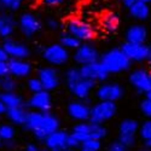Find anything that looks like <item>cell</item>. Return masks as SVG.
Returning <instances> with one entry per match:
<instances>
[{
    "mask_svg": "<svg viewBox=\"0 0 151 151\" xmlns=\"http://www.w3.org/2000/svg\"><path fill=\"white\" fill-rule=\"evenodd\" d=\"M22 127L33 133L37 142H41L52 132L60 128L59 119L51 111H36L29 110L27 120Z\"/></svg>",
    "mask_w": 151,
    "mask_h": 151,
    "instance_id": "cell-1",
    "label": "cell"
},
{
    "mask_svg": "<svg viewBox=\"0 0 151 151\" xmlns=\"http://www.w3.org/2000/svg\"><path fill=\"white\" fill-rule=\"evenodd\" d=\"M99 60L109 74L124 73L132 68V62L120 47L108 50L106 52L100 55Z\"/></svg>",
    "mask_w": 151,
    "mask_h": 151,
    "instance_id": "cell-2",
    "label": "cell"
},
{
    "mask_svg": "<svg viewBox=\"0 0 151 151\" xmlns=\"http://www.w3.org/2000/svg\"><path fill=\"white\" fill-rule=\"evenodd\" d=\"M71 133L83 143L88 139H97L103 140L108 135V129L104 124L93 123L91 121H80L73 127Z\"/></svg>",
    "mask_w": 151,
    "mask_h": 151,
    "instance_id": "cell-3",
    "label": "cell"
},
{
    "mask_svg": "<svg viewBox=\"0 0 151 151\" xmlns=\"http://www.w3.org/2000/svg\"><path fill=\"white\" fill-rule=\"evenodd\" d=\"M65 32L75 36L76 39H79L81 42L92 41L97 36V32L92 24L90 22L78 18V17H71L67 21Z\"/></svg>",
    "mask_w": 151,
    "mask_h": 151,
    "instance_id": "cell-4",
    "label": "cell"
},
{
    "mask_svg": "<svg viewBox=\"0 0 151 151\" xmlns=\"http://www.w3.org/2000/svg\"><path fill=\"white\" fill-rule=\"evenodd\" d=\"M117 112L116 102H108V100H98L91 106L90 110V119L88 121L93 123L104 124L105 122L114 119Z\"/></svg>",
    "mask_w": 151,
    "mask_h": 151,
    "instance_id": "cell-5",
    "label": "cell"
},
{
    "mask_svg": "<svg viewBox=\"0 0 151 151\" xmlns=\"http://www.w3.org/2000/svg\"><path fill=\"white\" fill-rule=\"evenodd\" d=\"M41 56L50 65L60 67L67 64L70 59V51L60 42H53L42 48Z\"/></svg>",
    "mask_w": 151,
    "mask_h": 151,
    "instance_id": "cell-6",
    "label": "cell"
},
{
    "mask_svg": "<svg viewBox=\"0 0 151 151\" xmlns=\"http://www.w3.org/2000/svg\"><path fill=\"white\" fill-rule=\"evenodd\" d=\"M17 27L23 36L30 39L42 29V22L33 12H24L18 17Z\"/></svg>",
    "mask_w": 151,
    "mask_h": 151,
    "instance_id": "cell-7",
    "label": "cell"
},
{
    "mask_svg": "<svg viewBox=\"0 0 151 151\" xmlns=\"http://www.w3.org/2000/svg\"><path fill=\"white\" fill-rule=\"evenodd\" d=\"M124 96V88L119 82H100L96 90V97L98 100L119 102Z\"/></svg>",
    "mask_w": 151,
    "mask_h": 151,
    "instance_id": "cell-8",
    "label": "cell"
},
{
    "mask_svg": "<svg viewBox=\"0 0 151 151\" xmlns=\"http://www.w3.org/2000/svg\"><path fill=\"white\" fill-rule=\"evenodd\" d=\"M99 57H100L99 51L90 41L81 42L78 48L74 50V55H73V59L78 65L90 64V63L99 60Z\"/></svg>",
    "mask_w": 151,
    "mask_h": 151,
    "instance_id": "cell-9",
    "label": "cell"
},
{
    "mask_svg": "<svg viewBox=\"0 0 151 151\" xmlns=\"http://www.w3.org/2000/svg\"><path fill=\"white\" fill-rule=\"evenodd\" d=\"M81 78L91 80L96 83H100L104 82L109 79V73L106 71V69L104 68V65L100 63V60H96L90 64H85V65H80L79 67Z\"/></svg>",
    "mask_w": 151,
    "mask_h": 151,
    "instance_id": "cell-10",
    "label": "cell"
},
{
    "mask_svg": "<svg viewBox=\"0 0 151 151\" xmlns=\"http://www.w3.org/2000/svg\"><path fill=\"white\" fill-rule=\"evenodd\" d=\"M128 82L133 88L140 94H144L151 88V76L150 71L145 68H137L128 75Z\"/></svg>",
    "mask_w": 151,
    "mask_h": 151,
    "instance_id": "cell-11",
    "label": "cell"
},
{
    "mask_svg": "<svg viewBox=\"0 0 151 151\" xmlns=\"http://www.w3.org/2000/svg\"><path fill=\"white\" fill-rule=\"evenodd\" d=\"M37 79L42 85V90L52 92L60 85L59 73L55 67H42L37 70Z\"/></svg>",
    "mask_w": 151,
    "mask_h": 151,
    "instance_id": "cell-12",
    "label": "cell"
},
{
    "mask_svg": "<svg viewBox=\"0 0 151 151\" xmlns=\"http://www.w3.org/2000/svg\"><path fill=\"white\" fill-rule=\"evenodd\" d=\"M26 105L29 110L51 111V109H52V96L48 91H45V90L32 93V96L26 102Z\"/></svg>",
    "mask_w": 151,
    "mask_h": 151,
    "instance_id": "cell-13",
    "label": "cell"
},
{
    "mask_svg": "<svg viewBox=\"0 0 151 151\" xmlns=\"http://www.w3.org/2000/svg\"><path fill=\"white\" fill-rule=\"evenodd\" d=\"M1 46L9 58L27 59L30 56V48L26 44L15 39H11V37L4 39V42L1 44Z\"/></svg>",
    "mask_w": 151,
    "mask_h": 151,
    "instance_id": "cell-14",
    "label": "cell"
},
{
    "mask_svg": "<svg viewBox=\"0 0 151 151\" xmlns=\"http://www.w3.org/2000/svg\"><path fill=\"white\" fill-rule=\"evenodd\" d=\"M90 110H91V105H88V100H82V99L71 100L67 106V112L69 117L76 122L88 121Z\"/></svg>",
    "mask_w": 151,
    "mask_h": 151,
    "instance_id": "cell-15",
    "label": "cell"
},
{
    "mask_svg": "<svg viewBox=\"0 0 151 151\" xmlns=\"http://www.w3.org/2000/svg\"><path fill=\"white\" fill-rule=\"evenodd\" d=\"M7 67H9V74L15 79H27L30 76L33 71L32 63L28 62L27 59L9 58Z\"/></svg>",
    "mask_w": 151,
    "mask_h": 151,
    "instance_id": "cell-16",
    "label": "cell"
},
{
    "mask_svg": "<svg viewBox=\"0 0 151 151\" xmlns=\"http://www.w3.org/2000/svg\"><path fill=\"white\" fill-rule=\"evenodd\" d=\"M120 48L124 52V55L129 58V60L132 63L133 62L140 63V62L146 60V57H147V45L146 44L124 41Z\"/></svg>",
    "mask_w": 151,
    "mask_h": 151,
    "instance_id": "cell-17",
    "label": "cell"
},
{
    "mask_svg": "<svg viewBox=\"0 0 151 151\" xmlns=\"http://www.w3.org/2000/svg\"><path fill=\"white\" fill-rule=\"evenodd\" d=\"M67 137L68 132L63 129H57L48 134L42 140L44 147H46L48 151H64L67 147Z\"/></svg>",
    "mask_w": 151,
    "mask_h": 151,
    "instance_id": "cell-18",
    "label": "cell"
},
{
    "mask_svg": "<svg viewBox=\"0 0 151 151\" xmlns=\"http://www.w3.org/2000/svg\"><path fill=\"white\" fill-rule=\"evenodd\" d=\"M97 86L96 82L91 81V80H87L81 78L78 82H75L70 88H68L70 91L71 94L75 96L76 99H82V100H88L91 92L94 90V87Z\"/></svg>",
    "mask_w": 151,
    "mask_h": 151,
    "instance_id": "cell-19",
    "label": "cell"
},
{
    "mask_svg": "<svg viewBox=\"0 0 151 151\" xmlns=\"http://www.w3.org/2000/svg\"><path fill=\"white\" fill-rule=\"evenodd\" d=\"M149 36V30L144 24L135 23L127 28L124 33L126 41L128 42H138V44H145Z\"/></svg>",
    "mask_w": 151,
    "mask_h": 151,
    "instance_id": "cell-20",
    "label": "cell"
},
{
    "mask_svg": "<svg viewBox=\"0 0 151 151\" xmlns=\"http://www.w3.org/2000/svg\"><path fill=\"white\" fill-rule=\"evenodd\" d=\"M28 114H29V109L27 108L26 104H23V105H18V106H14V108H7L5 116L12 124L21 126L22 127L27 120Z\"/></svg>",
    "mask_w": 151,
    "mask_h": 151,
    "instance_id": "cell-21",
    "label": "cell"
},
{
    "mask_svg": "<svg viewBox=\"0 0 151 151\" xmlns=\"http://www.w3.org/2000/svg\"><path fill=\"white\" fill-rule=\"evenodd\" d=\"M127 10L129 12V16L139 22L147 21L151 16V6L149 4L142 1V0H137Z\"/></svg>",
    "mask_w": 151,
    "mask_h": 151,
    "instance_id": "cell-22",
    "label": "cell"
},
{
    "mask_svg": "<svg viewBox=\"0 0 151 151\" xmlns=\"http://www.w3.org/2000/svg\"><path fill=\"white\" fill-rule=\"evenodd\" d=\"M17 21L10 14H0V37L7 39L16 32Z\"/></svg>",
    "mask_w": 151,
    "mask_h": 151,
    "instance_id": "cell-23",
    "label": "cell"
},
{
    "mask_svg": "<svg viewBox=\"0 0 151 151\" xmlns=\"http://www.w3.org/2000/svg\"><path fill=\"white\" fill-rule=\"evenodd\" d=\"M120 23H121V21H120V17L116 12H112V11L106 12L102 17V27L109 34L116 33L120 28Z\"/></svg>",
    "mask_w": 151,
    "mask_h": 151,
    "instance_id": "cell-24",
    "label": "cell"
},
{
    "mask_svg": "<svg viewBox=\"0 0 151 151\" xmlns=\"http://www.w3.org/2000/svg\"><path fill=\"white\" fill-rule=\"evenodd\" d=\"M0 100L4 103V105L6 108H14V106L26 104L22 96L18 94L16 91H11V92H1L0 91Z\"/></svg>",
    "mask_w": 151,
    "mask_h": 151,
    "instance_id": "cell-25",
    "label": "cell"
},
{
    "mask_svg": "<svg viewBox=\"0 0 151 151\" xmlns=\"http://www.w3.org/2000/svg\"><path fill=\"white\" fill-rule=\"evenodd\" d=\"M139 122L134 119H124L119 124V135H137Z\"/></svg>",
    "mask_w": 151,
    "mask_h": 151,
    "instance_id": "cell-26",
    "label": "cell"
},
{
    "mask_svg": "<svg viewBox=\"0 0 151 151\" xmlns=\"http://www.w3.org/2000/svg\"><path fill=\"white\" fill-rule=\"evenodd\" d=\"M16 134H17L16 127H15V124H12L11 122L0 124V139H1L3 143L15 140Z\"/></svg>",
    "mask_w": 151,
    "mask_h": 151,
    "instance_id": "cell-27",
    "label": "cell"
},
{
    "mask_svg": "<svg viewBox=\"0 0 151 151\" xmlns=\"http://www.w3.org/2000/svg\"><path fill=\"white\" fill-rule=\"evenodd\" d=\"M59 42L64 46L65 48H68L69 51L70 50H75V48H78L81 44V41L79 39H76L75 36H73L71 34L64 32V33H62L60 36H59Z\"/></svg>",
    "mask_w": 151,
    "mask_h": 151,
    "instance_id": "cell-28",
    "label": "cell"
},
{
    "mask_svg": "<svg viewBox=\"0 0 151 151\" xmlns=\"http://www.w3.org/2000/svg\"><path fill=\"white\" fill-rule=\"evenodd\" d=\"M16 88H17V81L14 76H11L10 74L0 78V91L1 92L16 91Z\"/></svg>",
    "mask_w": 151,
    "mask_h": 151,
    "instance_id": "cell-29",
    "label": "cell"
},
{
    "mask_svg": "<svg viewBox=\"0 0 151 151\" xmlns=\"http://www.w3.org/2000/svg\"><path fill=\"white\" fill-rule=\"evenodd\" d=\"M80 79H81V74H80L79 68L71 67V68H69V69L65 71V83H67L68 88H70V87H71L75 82H78Z\"/></svg>",
    "mask_w": 151,
    "mask_h": 151,
    "instance_id": "cell-30",
    "label": "cell"
},
{
    "mask_svg": "<svg viewBox=\"0 0 151 151\" xmlns=\"http://www.w3.org/2000/svg\"><path fill=\"white\" fill-rule=\"evenodd\" d=\"M23 1L24 0H0V7L11 12H15L22 7Z\"/></svg>",
    "mask_w": 151,
    "mask_h": 151,
    "instance_id": "cell-31",
    "label": "cell"
},
{
    "mask_svg": "<svg viewBox=\"0 0 151 151\" xmlns=\"http://www.w3.org/2000/svg\"><path fill=\"white\" fill-rule=\"evenodd\" d=\"M140 138L143 140H146L151 138V119H147L142 124H139V129H138Z\"/></svg>",
    "mask_w": 151,
    "mask_h": 151,
    "instance_id": "cell-32",
    "label": "cell"
},
{
    "mask_svg": "<svg viewBox=\"0 0 151 151\" xmlns=\"http://www.w3.org/2000/svg\"><path fill=\"white\" fill-rule=\"evenodd\" d=\"M27 88L29 90L30 93H35V92H39L42 90V85H41L40 80L37 79V76H33L27 80Z\"/></svg>",
    "mask_w": 151,
    "mask_h": 151,
    "instance_id": "cell-33",
    "label": "cell"
},
{
    "mask_svg": "<svg viewBox=\"0 0 151 151\" xmlns=\"http://www.w3.org/2000/svg\"><path fill=\"white\" fill-rule=\"evenodd\" d=\"M139 109L142 111V114L146 119H151V100H149L146 98L143 99L139 104Z\"/></svg>",
    "mask_w": 151,
    "mask_h": 151,
    "instance_id": "cell-34",
    "label": "cell"
},
{
    "mask_svg": "<svg viewBox=\"0 0 151 151\" xmlns=\"http://www.w3.org/2000/svg\"><path fill=\"white\" fill-rule=\"evenodd\" d=\"M81 146H82V147H86V149L100 151V149H102V140L88 139V140H85L83 143H81Z\"/></svg>",
    "mask_w": 151,
    "mask_h": 151,
    "instance_id": "cell-35",
    "label": "cell"
},
{
    "mask_svg": "<svg viewBox=\"0 0 151 151\" xmlns=\"http://www.w3.org/2000/svg\"><path fill=\"white\" fill-rule=\"evenodd\" d=\"M119 142H121L126 147H133L137 143V135H119Z\"/></svg>",
    "mask_w": 151,
    "mask_h": 151,
    "instance_id": "cell-36",
    "label": "cell"
},
{
    "mask_svg": "<svg viewBox=\"0 0 151 151\" xmlns=\"http://www.w3.org/2000/svg\"><path fill=\"white\" fill-rule=\"evenodd\" d=\"M80 146H81V142L73 133H68V137H67V147L68 149L79 150Z\"/></svg>",
    "mask_w": 151,
    "mask_h": 151,
    "instance_id": "cell-37",
    "label": "cell"
},
{
    "mask_svg": "<svg viewBox=\"0 0 151 151\" xmlns=\"http://www.w3.org/2000/svg\"><path fill=\"white\" fill-rule=\"evenodd\" d=\"M106 151H128V147H126L121 142L115 140L109 144Z\"/></svg>",
    "mask_w": 151,
    "mask_h": 151,
    "instance_id": "cell-38",
    "label": "cell"
},
{
    "mask_svg": "<svg viewBox=\"0 0 151 151\" xmlns=\"http://www.w3.org/2000/svg\"><path fill=\"white\" fill-rule=\"evenodd\" d=\"M41 4H44L45 6H48V7H57V6H60L64 4L67 0H40Z\"/></svg>",
    "mask_w": 151,
    "mask_h": 151,
    "instance_id": "cell-39",
    "label": "cell"
},
{
    "mask_svg": "<svg viewBox=\"0 0 151 151\" xmlns=\"http://www.w3.org/2000/svg\"><path fill=\"white\" fill-rule=\"evenodd\" d=\"M46 26L50 30H58L60 27V23L56 18H48L46 22Z\"/></svg>",
    "mask_w": 151,
    "mask_h": 151,
    "instance_id": "cell-40",
    "label": "cell"
},
{
    "mask_svg": "<svg viewBox=\"0 0 151 151\" xmlns=\"http://www.w3.org/2000/svg\"><path fill=\"white\" fill-rule=\"evenodd\" d=\"M9 74V67H7V60H0V78L5 76Z\"/></svg>",
    "mask_w": 151,
    "mask_h": 151,
    "instance_id": "cell-41",
    "label": "cell"
},
{
    "mask_svg": "<svg viewBox=\"0 0 151 151\" xmlns=\"http://www.w3.org/2000/svg\"><path fill=\"white\" fill-rule=\"evenodd\" d=\"M41 147L37 144H35V143H28L26 145V150H24V151H39Z\"/></svg>",
    "mask_w": 151,
    "mask_h": 151,
    "instance_id": "cell-42",
    "label": "cell"
},
{
    "mask_svg": "<svg viewBox=\"0 0 151 151\" xmlns=\"http://www.w3.org/2000/svg\"><path fill=\"white\" fill-rule=\"evenodd\" d=\"M121 1V4L123 5V7H126V9H128L131 5H133L137 0H120Z\"/></svg>",
    "mask_w": 151,
    "mask_h": 151,
    "instance_id": "cell-43",
    "label": "cell"
},
{
    "mask_svg": "<svg viewBox=\"0 0 151 151\" xmlns=\"http://www.w3.org/2000/svg\"><path fill=\"white\" fill-rule=\"evenodd\" d=\"M9 59V57H7V55H6V52L4 51V48H3V46L0 45V60H7Z\"/></svg>",
    "mask_w": 151,
    "mask_h": 151,
    "instance_id": "cell-44",
    "label": "cell"
},
{
    "mask_svg": "<svg viewBox=\"0 0 151 151\" xmlns=\"http://www.w3.org/2000/svg\"><path fill=\"white\" fill-rule=\"evenodd\" d=\"M145 62H147L149 64H151V44L147 45V57H146Z\"/></svg>",
    "mask_w": 151,
    "mask_h": 151,
    "instance_id": "cell-45",
    "label": "cell"
},
{
    "mask_svg": "<svg viewBox=\"0 0 151 151\" xmlns=\"http://www.w3.org/2000/svg\"><path fill=\"white\" fill-rule=\"evenodd\" d=\"M6 109H7V108L4 105V103L1 102V100H0V116H1V115H5Z\"/></svg>",
    "mask_w": 151,
    "mask_h": 151,
    "instance_id": "cell-46",
    "label": "cell"
},
{
    "mask_svg": "<svg viewBox=\"0 0 151 151\" xmlns=\"http://www.w3.org/2000/svg\"><path fill=\"white\" fill-rule=\"evenodd\" d=\"M144 146H146V147L151 149V138H149V139L144 140Z\"/></svg>",
    "mask_w": 151,
    "mask_h": 151,
    "instance_id": "cell-47",
    "label": "cell"
},
{
    "mask_svg": "<svg viewBox=\"0 0 151 151\" xmlns=\"http://www.w3.org/2000/svg\"><path fill=\"white\" fill-rule=\"evenodd\" d=\"M144 94H145V98H146V99L151 100V88H150V90H147V91H146Z\"/></svg>",
    "mask_w": 151,
    "mask_h": 151,
    "instance_id": "cell-48",
    "label": "cell"
},
{
    "mask_svg": "<svg viewBox=\"0 0 151 151\" xmlns=\"http://www.w3.org/2000/svg\"><path fill=\"white\" fill-rule=\"evenodd\" d=\"M79 151H96V150H91V149H86V147H82V146H80Z\"/></svg>",
    "mask_w": 151,
    "mask_h": 151,
    "instance_id": "cell-49",
    "label": "cell"
},
{
    "mask_svg": "<svg viewBox=\"0 0 151 151\" xmlns=\"http://www.w3.org/2000/svg\"><path fill=\"white\" fill-rule=\"evenodd\" d=\"M139 151H151V149H149V147H146V146H144L143 149H140Z\"/></svg>",
    "mask_w": 151,
    "mask_h": 151,
    "instance_id": "cell-50",
    "label": "cell"
},
{
    "mask_svg": "<svg viewBox=\"0 0 151 151\" xmlns=\"http://www.w3.org/2000/svg\"><path fill=\"white\" fill-rule=\"evenodd\" d=\"M142 1H144V3H146V4H149V5H151V0H142Z\"/></svg>",
    "mask_w": 151,
    "mask_h": 151,
    "instance_id": "cell-51",
    "label": "cell"
},
{
    "mask_svg": "<svg viewBox=\"0 0 151 151\" xmlns=\"http://www.w3.org/2000/svg\"><path fill=\"white\" fill-rule=\"evenodd\" d=\"M26 1H28V3H36L37 0H26Z\"/></svg>",
    "mask_w": 151,
    "mask_h": 151,
    "instance_id": "cell-52",
    "label": "cell"
},
{
    "mask_svg": "<svg viewBox=\"0 0 151 151\" xmlns=\"http://www.w3.org/2000/svg\"><path fill=\"white\" fill-rule=\"evenodd\" d=\"M64 151H78V150H75V149H65Z\"/></svg>",
    "mask_w": 151,
    "mask_h": 151,
    "instance_id": "cell-53",
    "label": "cell"
},
{
    "mask_svg": "<svg viewBox=\"0 0 151 151\" xmlns=\"http://www.w3.org/2000/svg\"><path fill=\"white\" fill-rule=\"evenodd\" d=\"M39 151H48V150H47V149H46V147H41V149H40V150H39Z\"/></svg>",
    "mask_w": 151,
    "mask_h": 151,
    "instance_id": "cell-54",
    "label": "cell"
},
{
    "mask_svg": "<svg viewBox=\"0 0 151 151\" xmlns=\"http://www.w3.org/2000/svg\"><path fill=\"white\" fill-rule=\"evenodd\" d=\"M3 146V142H1V139H0V147Z\"/></svg>",
    "mask_w": 151,
    "mask_h": 151,
    "instance_id": "cell-55",
    "label": "cell"
},
{
    "mask_svg": "<svg viewBox=\"0 0 151 151\" xmlns=\"http://www.w3.org/2000/svg\"><path fill=\"white\" fill-rule=\"evenodd\" d=\"M150 27H151V22H150Z\"/></svg>",
    "mask_w": 151,
    "mask_h": 151,
    "instance_id": "cell-56",
    "label": "cell"
},
{
    "mask_svg": "<svg viewBox=\"0 0 151 151\" xmlns=\"http://www.w3.org/2000/svg\"><path fill=\"white\" fill-rule=\"evenodd\" d=\"M150 76H151V71H150Z\"/></svg>",
    "mask_w": 151,
    "mask_h": 151,
    "instance_id": "cell-57",
    "label": "cell"
}]
</instances>
